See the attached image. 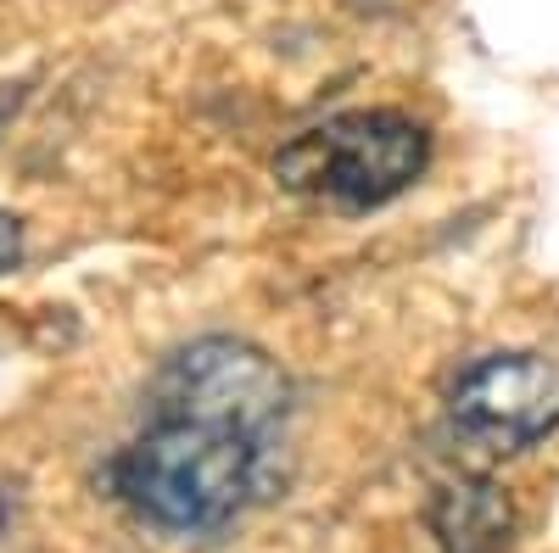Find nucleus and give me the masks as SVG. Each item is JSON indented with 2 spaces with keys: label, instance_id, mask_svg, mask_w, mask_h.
Returning a JSON list of instances; mask_svg holds the SVG:
<instances>
[{
  "label": "nucleus",
  "instance_id": "f03ea898",
  "mask_svg": "<svg viewBox=\"0 0 559 553\" xmlns=\"http://www.w3.org/2000/svg\"><path fill=\"white\" fill-rule=\"evenodd\" d=\"M426 163H431L426 123H414L408 112L364 107L331 123H313L297 141H286L274 157V179L292 196L369 213V207H386L392 196H403L426 173Z\"/></svg>",
  "mask_w": 559,
  "mask_h": 553
},
{
  "label": "nucleus",
  "instance_id": "0eeeda50",
  "mask_svg": "<svg viewBox=\"0 0 559 553\" xmlns=\"http://www.w3.org/2000/svg\"><path fill=\"white\" fill-rule=\"evenodd\" d=\"M0 531H7V492H0Z\"/></svg>",
  "mask_w": 559,
  "mask_h": 553
},
{
  "label": "nucleus",
  "instance_id": "423d86ee",
  "mask_svg": "<svg viewBox=\"0 0 559 553\" xmlns=\"http://www.w3.org/2000/svg\"><path fill=\"white\" fill-rule=\"evenodd\" d=\"M17 263H23V224L0 207V274L17 268Z\"/></svg>",
  "mask_w": 559,
  "mask_h": 553
},
{
  "label": "nucleus",
  "instance_id": "f257e3e1",
  "mask_svg": "<svg viewBox=\"0 0 559 553\" xmlns=\"http://www.w3.org/2000/svg\"><path fill=\"white\" fill-rule=\"evenodd\" d=\"M112 492L174 537H213L274 492V436L152 420L118 458Z\"/></svg>",
  "mask_w": 559,
  "mask_h": 553
},
{
  "label": "nucleus",
  "instance_id": "39448f33",
  "mask_svg": "<svg viewBox=\"0 0 559 553\" xmlns=\"http://www.w3.org/2000/svg\"><path fill=\"white\" fill-rule=\"evenodd\" d=\"M426 526L442 553H509V542H515V503L487 476H459L437 486Z\"/></svg>",
  "mask_w": 559,
  "mask_h": 553
},
{
  "label": "nucleus",
  "instance_id": "7ed1b4c3",
  "mask_svg": "<svg viewBox=\"0 0 559 553\" xmlns=\"http://www.w3.org/2000/svg\"><path fill=\"white\" fill-rule=\"evenodd\" d=\"M152 420H191L241 436H274L292 413V381L263 347L202 336L179 347L152 381Z\"/></svg>",
  "mask_w": 559,
  "mask_h": 553
},
{
  "label": "nucleus",
  "instance_id": "20e7f679",
  "mask_svg": "<svg viewBox=\"0 0 559 553\" xmlns=\"http://www.w3.org/2000/svg\"><path fill=\"white\" fill-rule=\"evenodd\" d=\"M459 436L492 453H526L559 431V363L537 352L476 358L448 392Z\"/></svg>",
  "mask_w": 559,
  "mask_h": 553
}]
</instances>
